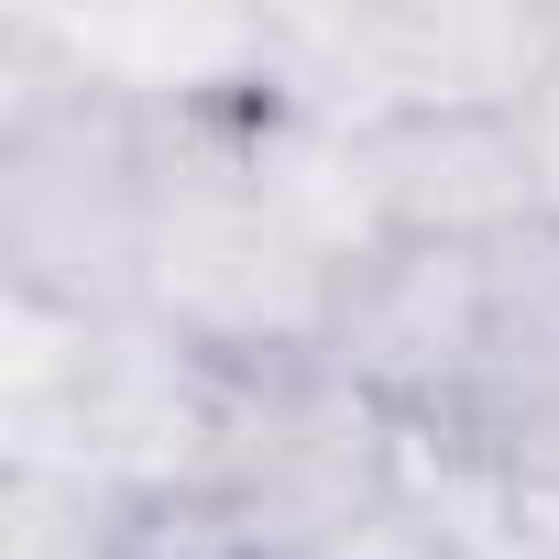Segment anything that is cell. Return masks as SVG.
<instances>
[{
  "label": "cell",
  "instance_id": "2",
  "mask_svg": "<svg viewBox=\"0 0 559 559\" xmlns=\"http://www.w3.org/2000/svg\"><path fill=\"white\" fill-rule=\"evenodd\" d=\"M352 176H362L373 252H384V241L493 252V241H515V230L548 219V176H537L526 110H417V121H373V132H352Z\"/></svg>",
  "mask_w": 559,
  "mask_h": 559
},
{
  "label": "cell",
  "instance_id": "1",
  "mask_svg": "<svg viewBox=\"0 0 559 559\" xmlns=\"http://www.w3.org/2000/svg\"><path fill=\"white\" fill-rule=\"evenodd\" d=\"M143 198L154 121L78 56L34 78L12 56L0 99V286L56 319H143Z\"/></svg>",
  "mask_w": 559,
  "mask_h": 559
}]
</instances>
